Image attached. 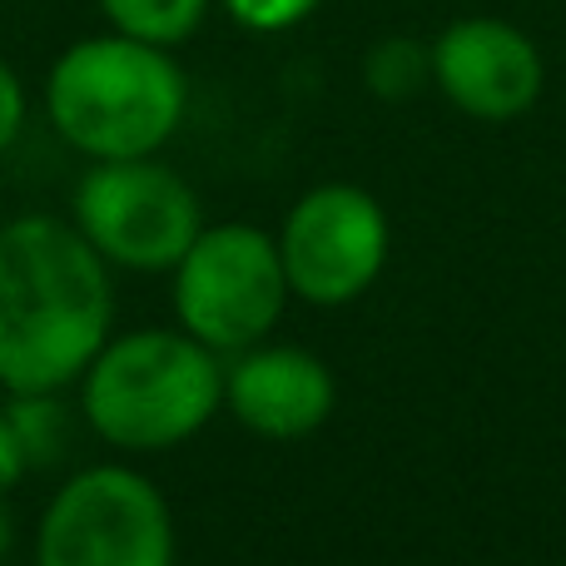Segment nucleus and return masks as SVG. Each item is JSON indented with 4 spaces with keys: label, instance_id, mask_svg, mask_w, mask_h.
<instances>
[{
    "label": "nucleus",
    "instance_id": "nucleus-1",
    "mask_svg": "<svg viewBox=\"0 0 566 566\" xmlns=\"http://www.w3.org/2000/svg\"><path fill=\"white\" fill-rule=\"evenodd\" d=\"M109 323L105 259L75 224L20 214L0 229V388L60 392L85 378Z\"/></svg>",
    "mask_w": 566,
    "mask_h": 566
},
{
    "label": "nucleus",
    "instance_id": "nucleus-15",
    "mask_svg": "<svg viewBox=\"0 0 566 566\" xmlns=\"http://www.w3.org/2000/svg\"><path fill=\"white\" fill-rule=\"evenodd\" d=\"M25 472H30V458H25V448H20V432H15V422H10V412L0 408V492H10Z\"/></svg>",
    "mask_w": 566,
    "mask_h": 566
},
{
    "label": "nucleus",
    "instance_id": "nucleus-2",
    "mask_svg": "<svg viewBox=\"0 0 566 566\" xmlns=\"http://www.w3.org/2000/svg\"><path fill=\"white\" fill-rule=\"evenodd\" d=\"M189 105V80L165 45L135 35H85L45 75V115L90 159H139L165 149Z\"/></svg>",
    "mask_w": 566,
    "mask_h": 566
},
{
    "label": "nucleus",
    "instance_id": "nucleus-4",
    "mask_svg": "<svg viewBox=\"0 0 566 566\" xmlns=\"http://www.w3.org/2000/svg\"><path fill=\"white\" fill-rule=\"evenodd\" d=\"M35 566H175V517L145 472L99 462L50 497Z\"/></svg>",
    "mask_w": 566,
    "mask_h": 566
},
{
    "label": "nucleus",
    "instance_id": "nucleus-11",
    "mask_svg": "<svg viewBox=\"0 0 566 566\" xmlns=\"http://www.w3.org/2000/svg\"><path fill=\"white\" fill-rule=\"evenodd\" d=\"M428 80H432V45H422L412 35H382L363 55V85L378 99H388V105L412 99Z\"/></svg>",
    "mask_w": 566,
    "mask_h": 566
},
{
    "label": "nucleus",
    "instance_id": "nucleus-16",
    "mask_svg": "<svg viewBox=\"0 0 566 566\" xmlns=\"http://www.w3.org/2000/svg\"><path fill=\"white\" fill-rule=\"evenodd\" d=\"M6 497V492H0ZM6 552H10V512H6V502H0V562H6Z\"/></svg>",
    "mask_w": 566,
    "mask_h": 566
},
{
    "label": "nucleus",
    "instance_id": "nucleus-13",
    "mask_svg": "<svg viewBox=\"0 0 566 566\" xmlns=\"http://www.w3.org/2000/svg\"><path fill=\"white\" fill-rule=\"evenodd\" d=\"M323 0H224V10L254 35H279V30H293L318 10Z\"/></svg>",
    "mask_w": 566,
    "mask_h": 566
},
{
    "label": "nucleus",
    "instance_id": "nucleus-6",
    "mask_svg": "<svg viewBox=\"0 0 566 566\" xmlns=\"http://www.w3.org/2000/svg\"><path fill=\"white\" fill-rule=\"evenodd\" d=\"M289 303L279 239L254 224H205L175 264V313L214 353H244L274 333Z\"/></svg>",
    "mask_w": 566,
    "mask_h": 566
},
{
    "label": "nucleus",
    "instance_id": "nucleus-3",
    "mask_svg": "<svg viewBox=\"0 0 566 566\" xmlns=\"http://www.w3.org/2000/svg\"><path fill=\"white\" fill-rule=\"evenodd\" d=\"M224 402V368L195 333L135 328L105 338L85 368V418L109 448L165 452Z\"/></svg>",
    "mask_w": 566,
    "mask_h": 566
},
{
    "label": "nucleus",
    "instance_id": "nucleus-10",
    "mask_svg": "<svg viewBox=\"0 0 566 566\" xmlns=\"http://www.w3.org/2000/svg\"><path fill=\"white\" fill-rule=\"evenodd\" d=\"M109 30L149 40V45H185L209 15V0H99Z\"/></svg>",
    "mask_w": 566,
    "mask_h": 566
},
{
    "label": "nucleus",
    "instance_id": "nucleus-9",
    "mask_svg": "<svg viewBox=\"0 0 566 566\" xmlns=\"http://www.w3.org/2000/svg\"><path fill=\"white\" fill-rule=\"evenodd\" d=\"M333 373L303 348H244V358L224 373V402L249 432L274 442L308 438L333 412Z\"/></svg>",
    "mask_w": 566,
    "mask_h": 566
},
{
    "label": "nucleus",
    "instance_id": "nucleus-5",
    "mask_svg": "<svg viewBox=\"0 0 566 566\" xmlns=\"http://www.w3.org/2000/svg\"><path fill=\"white\" fill-rule=\"evenodd\" d=\"M70 209L75 229L99 249V259L129 274L175 269L205 229L199 195L155 155L95 159V169H85L75 185Z\"/></svg>",
    "mask_w": 566,
    "mask_h": 566
},
{
    "label": "nucleus",
    "instance_id": "nucleus-14",
    "mask_svg": "<svg viewBox=\"0 0 566 566\" xmlns=\"http://www.w3.org/2000/svg\"><path fill=\"white\" fill-rule=\"evenodd\" d=\"M20 129H25V85H20V75L0 60V155L20 139Z\"/></svg>",
    "mask_w": 566,
    "mask_h": 566
},
{
    "label": "nucleus",
    "instance_id": "nucleus-8",
    "mask_svg": "<svg viewBox=\"0 0 566 566\" xmlns=\"http://www.w3.org/2000/svg\"><path fill=\"white\" fill-rule=\"evenodd\" d=\"M547 65L537 40L497 15H462L432 40V85L472 119H517L537 105Z\"/></svg>",
    "mask_w": 566,
    "mask_h": 566
},
{
    "label": "nucleus",
    "instance_id": "nucleus-12",
    "mask_svg": "<svg viewBox=\"0 0 566 566\" xmlns=\"http://www.w3.org/2000/svg\"><path fill=\"white\" fill-rule=\"evenodd\" d=\"M6 412L20 432V448H25L30 468L60 458V448H65V412H60L55 392H10Z\"/></svg>",
    "mask_w": 566,
    "mask_h": 566
},
{
    "label": "nucleus",
    "instance_id": "nucleus-7",
    "mask_svg": "<svg viewBox=\"0 0 566 566\" xmlns=\"http://www.w3.org/2000/svg\"><path fill=\"white\" fill-rule=\"evenodd\" d=\"M289 293L343 308L363 298L388 264V214L358 185H318L289 209L279 234Z\"/></svg>",
    "mask_w": 566,
    "mask_h": 566
}]
</instances>
